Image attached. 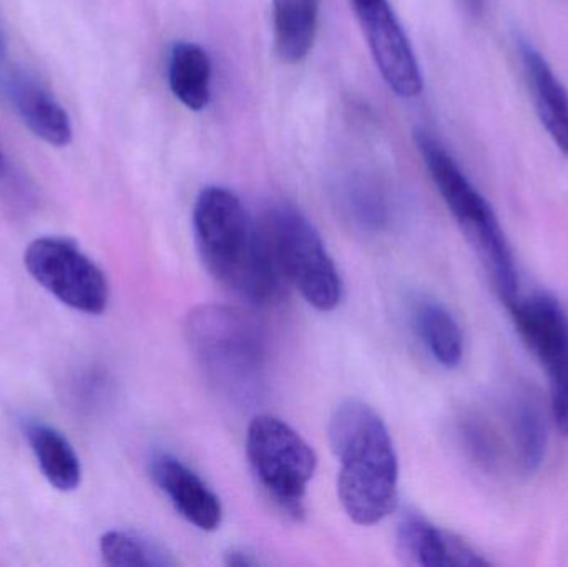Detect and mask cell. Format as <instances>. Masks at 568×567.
I'll return each instance as SVG.
<instances>
[{"instance_id": "cell-1", "label": "cell", "mask_w": 568, "mask_h": 567, "mask_svg": "<svg viewBox=\"0 0 568 567\" xmlns=\"http://www.w3.org/2000/svg\"><path fill=\"white\" fill-rule=\"evenodd\" d=\"M196 246L213 279L240 298L270 305L283 275L262 223L225 186H206L193 209Z\"/></svg>"}, {"instance_id": "cell-2", "label": "cell", "mask_w": 568, "mask_h": 567, "mask_svg": "<svg viewBox=\"0 0 568 567\" xmlns=\"http://www.w3.org/2000/svg\"><path fill=\"white\" fill-rule=\"evenodd\" d=\"M327 433L339 462L341 506L356 525H377L399 499V463L387 426L371 406L353 399L334 409Z\"/></svg>"}, {"instance_id": "cell-3", "label": "cell", "mask_w": 568, "mask_h": 567, "mask_svg": "<svg viewBox=\"0 0 568 567\" xmlns=\"http://www.w3.org/2000/svg\"><path fill=\"white\" fill-rule=\"evenodd\" d=\"M414 142L444 203L479 253L497 295L507 306L513 305L519 298V273L513 246L493 206L433 133L416 130Z\"/></svg>"}, {"instance_id": "cell-4", "label": "cell", "mask_w": 568, "mask_h": 567, "mask_svg": "<svg viewBox=\"0 0 568 567\" xmlns=\"http://www.w3.org/2000/svg\"><path fill=\"white\" fill-rule=\"evenodd\" d=\"M186 340L210 382L239 402H252L265 383V333L248 313L202 305L186 318Z\"/></svg>"}, {"instance_id": "cell-5", "label": "cell", "mask_w": 568, "mask_h": 567, "mask_svg": "<svg viewBox=\"0 0 568 567\" xmlns=\"http://www.w3.org/2000/svg\"><path fill=\"white\" fill-rule=\"evenodd\" d=\"M263 232L283 279L320 312H331L343 298V282L316 226L301 210L276 202L262 213Z\"/></svg>"}, {"instance_id": "cell-6", "label": "cell", "mask_w": 568, "mask_h": 567, "mask_svg": "<svg viewBox=\"0 0 568 567\" xmlns=\"http://www.w3.org/2000/svg\"><path fill=\"white\" fill-rule=\"evenodd\" d=\"M246 456L263 492L287 518L300 522L317 468L314 449L283 419L260 415L246 433Z\"/></svg>"}, {"instance_id": "cell-7", "label": "cell", "mask_w": 568, "mask_h": 567, "mask_svg": "<svg viewBox=\"0 0 568 567\" xmlns=\"http://www.w3.org/2000/svg\"><path fill=\"white\" fill-rule=\"evenodd\" d=\"M23 265L63 305L87 315L105 312L109 282L102 270L72 242L52 236L36 240L27 246Z\"/></svg>"}, {"instance_id": "cell-8", "label": "cell", "mask_w": 568, "mask_h": 567, "mask_svg": "<svg viewBox=\"0 0 568 567\" xmlns=\"http://www.w3.org/2000/svg\"><path fill=\"white\" fill-rule=\"evenodd\" d=\"M517 330L530 352L546 368L550 409L562 435L568 436V315L547 293L517 298L509 306Z\"/></svg>"}, {"instance_id": "cell-9", "label": "cell", "mask_w": 568, "mask_h": 567, "mask_svg": "<svg viewBox=\"0 0 568 567\" xmlns=\"http://www.w3.org/2000/svg\"><path fill=\"white\" fill-rule=\"evenodd\" d=\"M351 6L387 87L403 99L420 95L423 72L389 0H351Z\"/></svg>"}, {"instance_id": "cell-10", "label": "cell", "mask_w": 568, "mask_h": 567, "mask_svg": "<svg viewBox=\"0 0 568 567\" xmlns=\"http://www.w3.org/2000/svg\"><path fill=\"white\" fill-rule=\"evenodd\" d=\"M150 476L190 525L206 533L220 528L223 508L219 496L185 463L160 453L150 459Z\"/></svg>"}, {"instance_id": "cell-11", "label": "cell", "mask_w": 568, "mask_h": 567, "mask_svg": "<svg viewBox=\"0 0 568 567\" xmlns=\"http://www.w3.org/2000/svg\"><path fill=\"white\" fill-rule=\"evenodd\" d=\"M397 551L407 565L423 567L489 566V559L466 541L434 526L419 513L400 516L396 531Z\"/></svg>"}, {"instance_id": "cell-12", "label": "cell", "mask_w": 568, "mask_h": 567, "mask_svg": "<svg viewBox=\"0 0 568 567\" xmlns=\"http://www.w3.org/2000/svg\"><path fill=\"white\" fill-rule=\"evenodd\" d=\"M7 95L27 129L53 146L70 145L72 120L59 100L27 73L10 72L3 80Z\"/></svg>"}, {"instance_id": "cell-13", "label": "cell", "mask_w": 568, "mask_h": 567, "mask_svg": "<svg viewBox=\"0 0 568 567\" xmlns=\"http://www.w3.org/2000/svg\"><path fill=\"white\" fill-rule=\"evenodd\" d=\"M519 53L537 115L557 149L568 155V90L532 43L520 40Z\"/></svg>"}, {"instance_id": "cell-14", "label": "cell", "mask_w": 568, "mask_h": 567, "mask_svg": "<svg viewBox=\"0 0 568 567\" xmlns=\"http://www.w3.org/2000/svg\"><path fill=\"white\" fill-rule=\"evenodd\" d=\"M509 426L516 463L526 475H534L546 462L549 435L542 403L530 389H519L514 395Z\"/></svg>"}, {"instance_id": "cell-15", "label": "cell", "mask_w": 568, "mask_h": 567, "mask_svg": "<svg viewBox=\"0 0 568 567\" xmlns=\"http://www.w3.org/2000/svg\"><path fill=\"white\" fill-rule=\"evenodd\" d=\"M321 0H273L275 49L287 65L310 55L320 22Z\"/></svg>"}, {"instance_id": "cell-16", "label": "cell", "mask_w": 568, "mask_h": 567, "mask_svg": "<svg viewBox=\"0 0 568 567\" xmlns=\"http://www.w3.org/2000/svg\"><path fill=\"white\" fill-rule=\"evenodd\" d=\"M169 83L186 109H206L212 99V60L206 50L186 40L176 42L170 52Z\"/></svg>"}, {"instance_id": "cell-17", "label": "cell", "mask_w": 568, "mask_h": 567, "mask_svg": "<svg viewBox=\"0 0 568 567\" xmlns=\"http://www.w3.org/2000/svg\"><path fill=\"white\" fill-rule=\"evenodd\" d=\"M414 326L429 355L447 369L464 358V335L453 313L436 300L423 298L414 305Z\"/></svg>"}, {"instance_id": "cell-18", "label": "cell", "mask_w": 568, "mask_h": 567, "mask_svg": "<svg viewBox=\"0 0 568 567\" xmlns=\"http://www.w3.org/2000/svg\"><path fill=\"white\" fill-rule=\"evenodd\" d=\"M26 435L47 482L59 492H75L82 482V466L69 439L42 423H29Z\"/></svg>"}, {"instance_id": "cell-19", "label": "cell", "mask_w": 568, "mask_h": 567, "mask_svg": "<svg viewBox=\"0 0 568 567\" xmlns=\"http://www.w3.org/2000/svg\"><path fill=\"white\" fill-rule=\"evenodd\" d=\"M103 563L115 567L173 566L175 561L162 549L140 536L125 531H109L100 539Z\"/></svg>"}, {"instance_id": "cell-20", "label": "cell", "mask_w": 568, "mask_h": 567, "mask_svg": "<svg viewBox=\"0 0 568 567\" xmlns=\"http://www.w3.org/2000/svg\"><path fill=\"white\" fill-rule=\"evenodd\" d=\"M459 435L467 455L480 468L494 472L500 465L499 442L486 422L476 416H467L460 422Z\"/></svg>"}, {"instance_id": "cell-21", "label": "cell", "mask_w": 568, "mask_h": 567, "mask_svg": "<svg viewBox=\"0 0 568 567\" xmlns=\"http://www.w3.org/2000/svg\"><path fill=\"white\" fill-rule=\"evenodd\" d=\"M346 203L349 206V212L363 225L381 226L386 223V196L373 180L361 179L347 186Z\"/></svg>"}, {"instance_id": "cell-22", "label": "cell", "mask_w": 568, "mask_h": 567, "mask_svg": "<svg viewBox=\"0 0 568 567\" xmlns=\"http://www.w3.org/2000/svg\"><path fill=\"white\" fill-rule=\"evenodd\" d=\"M225 563L226 566L250 567L258 565V559L253 558L252 555L242 551V549H232V551L226 555Z\"/></svg>"}, {"instance_id": "cell-23", "label": "cell", "mask_w": 568, "mask_h": 567, "mask_svg": "<svg viewBox=\"0 0 568 567\" xmlns=\"http://www.w3.org/2000/svg\"><path fill=\"white\" fill-rule=\"evenodd\" d=\"M464 7L470 16H480L484 10V3L486 0H463Z\"/></svg>"}, {"instance_id": "cell-24", "label": "cell", "mask_w": 568, "mask_h": 567, "mask_svg": "<svg viewBox=\"0 0 568 567\" xmlns=\"http://www.w3.org/2000/svg\"><path fill=\"white\" fill-rule=\"evenodd\" d=\"M7 45L6 37H3L2 29H0V65H2L3 59H6Z\"/></svg>"}, {"instance_id": "cell-25", "label": "cell", "mask_w": 568, "mask_h": 567, "mask_svg": "<svg viewBox=\"0 0 568 567\" xmlns=\"http://www.w3.org/2000/svg\"><path fill=\"white\" fill-rule=\"evenodd\" d=\"M3 170H6V159H3L2 152H0V175H2Z\"/></svg>"}]
</instances>
